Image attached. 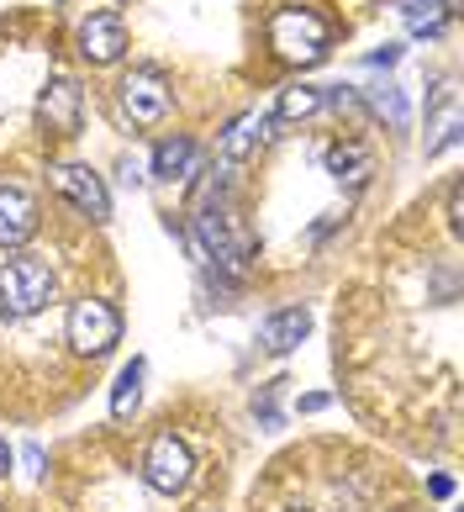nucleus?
Masks as SVG:
<instances>
[{"label":"nucleus","instance_id":"ddd939ff","mask_svg":"<svg viewBox=\"0 0 464 512\" xmlns=\"http://www.w3.org/2000/svg\"><path fill=\"white\" fill-rule=\"evenodd\" d=\"M196 143H190V138H164L159 148H153V175H159V180H190V175H196Z\"/></svg>","mask_w":464,"mask_h":512},{"label":"nucleus","instance_id":"f03ea898","mask_svg":"<svg viewBox=\"0 0 464 512\" xmlns=\"http://www.w3.org/2000/svg\"><path fill=\"white\" fill-rule=\"evenodd\" d=\"M53 301V270L43 259H6L0 264V317H32Z\"/></svg>","mask_w":464,"mask_h":512},{"label":"nucleus","instance_id":"a211bd4d","mask_svg":"<svg viewBox=\"0 0 464 512\" xmlns=\"http://www.w3.org/2000/svg\"><path fill=\"white\" fill-rule=\"evenodd\" d=\"M22 465H27V476H43V465H48L43 444H27V449H22Z\"/></svg>","mask_w":464,"mask_h":512},{"label":"nucleus","instance_id":"aec40b11","mask_svg":"<svg viewBox=\"0 0 464 512\" xmlns=\"http://www.w3.org/2000/svg\"><path fill=\"white\" fill-rule=\"evenodd\" d=\"M11 470V449H6V439H0V476Z\"/></svg>","mask_w":464,"mask_h":512},{"label":"nucleus","instance_id":"6ab92c4d","mask_svg":"<svg viewBox=\"0 0 464 512\" xmlns=\"http://www.w3.org/2000/svg\"><path fill=\"white\" fill-rule=\"evenodd\" d=\"M396 59H401V48H396V43H385L380 53H370V64H380V69H391Z\"/></svg>","mask_w":464,"mask_h":512},{"label":"nucleus","instance_id":"2eb2a0df","mask_svg":"<svg viewBox=\"0 0 464 512\" xmlns=\"http://www.w3.org/2000/svg\"><path fill=\"white\" fill-rule=\"evenodd\" d=\"M401 16H406V27H412V37H438L443 22H449V11H443L438 0H401Z\"/></svg>","mask_w":464,"mask_h":512},{"label":"nucleus","instance_id":"20e7f679","mask_svg":"<svg viewBox=\"0 0 464 512\" xmlns=\"http://www.w3.org/2000/svg\"><path fill=\"white\" fill-rule=\"evenodd\" d=\"M116 338H122V317H116L111 301L85 296V301H74V307H69V349L74 354L95 359V354H106Z\"/></svg>","mask_w":464,"mask_h":512},{"label":"nucleus","instance_id":"f8f14e48","mask_svg":"<svg viewBox=\"0 0 464 512\" xmlns=\"http://www.w3.org/2000/svg\"><path fill=\"white\" fill-rule=\"evenodd\" d=\"M269 127H275V117H264V111H248V117H238V122L222 132V159H227V164L248 159V154H254V148L269 138Z\"/></svg>","mask_w":464,"mask_h":512},{"label":"nucleus","instance_id":"5701e85b","mask_svg":"<svg viewBox=\"0 0 464 512\" xmlns=\"http://www.w3.org/2000/svg\"><path fill=\"white\" fill-rule=\"evenodd\" d=\"M206 512H211V507H206Z\"/></svg>","mask_w":464,"mask_h":512},{"label":"nucleus","instance_id":"6e6552de","mask_svg":"<svg viewBox=\"0 0 464 512\" xmlns=\"http://www.w3.org/2000/svg\"><path fill=\"white\" fill-rule=\"evenodd\" d=\"M37 233V201L22 185H0V249H16Z\"/></svg>","mask_w":464,"mask_h":512},{"label":"nucleus","instance_id":"0eeeda50","mask_svg":"<svg viewBox=\"0 0 464 512\" xmlns=\"http://www.w3.org/2000/svg\"><path fill=\"white\" fill-rule=\"evenodd\" d=\"M122 48H127V27H122L116 11H95V16L80 22V53L90 64H116Z\"/></svg>","mask_w":464,"mask_h":512},{"label":"nucleus","instance_id":"1a4fd4ad","mask_svg":"<svg viewBox=\"0 0 464 512\" xmlns=\"http://www.w3.org/2000/svg\"><path fill=\"white\" fill-rule=\"evenodd\" d=\"M80 85L69 80V74H58V80L43 90V101H37V117H43L53 132H74L80 127Z\"/></svg>","mask_w":464,"mask_h":512},{"label":"nucleus","instance_id":"9d476101","mask_svg":"<svg viewBox=\"0 0 464 512\" xmlns=\"http://www.w3.org/2000/svg\"><path fill=\"white\" fill-rule=\"evenodd\" d=\"M306 333H312V312H306V307H285V312H275V317L259 322V349L290 354Z\"/></svg>","mask_w":464,"mask_h":512},{"label":"nucleus","instance_id":"dca6fc26","mask_svg":"<svg viewBox=\"0 0 464 512\" xmlns=\"http://www.w3.org/2000/svg\"><path fill=\"white\" fill-rule=\"evenodd\" d=\"M312 111H322V90H312V85H290L285 96H280V106H275V122H306Z\"/></svg>","mask_w":464,"mask_h":512},{"label":"nucleus","instance_id":"423d86ee","mask_svg":"<svg viewBox=\"0 0 464 512\" xmlns=\"http://www.w3.org/2000/svg\"><path fill=\"white\" fill-rule=\"evenodd\" d=\"M122 111L138 127H153V122H164V111H169V90H164V74L159 69H132L127 80H122Z\"/></svg>","mask_w":464,"mask_h":512},{"label":"nucleus","instance_id":"7ed1b4c3","mask_svg":"<svg viewBox=\"0 0 464 512\" xmlns=\"http://www.w3.org/2000/svg\"><path fill=\"white\" fill-rule=\"evenodd\" d=\"M190 476H196L190 444L180 439V433H159V439L148 444V454H143V481L159 491V497H180V491L190 486Z\"/></svg>","mask_w":464,"mask_h":512},{"label":"nucleus","instance_id":"9b49d317","mask_svg":"<svg viewBox=\"0 0 464 512\" xmlns=\"http://www.w3.org/2000/svg\"><path fill=\"white\" fill-rule=\"evenodd\" d=\"M327 175H333L338 185H348V191H359V185L375 175L370 148H364V143H333V148H327Z\"/></svg>","mask_w":464,"mask_h":512},{"label":"nucleus","instance_id":"39448f33","mask_svg":"<svg viewBox=\"0 0 464 512\" xmlns=\"http://www.w3.org/2000/svg\"><path fill=\"white\" fill-rule=\"evenodd\" d=\"M53 191L74 201L90 222H106L111 217V196H106V180L95 175L90 164H53Z\"/></svg>","mask_w":464,"mask_h":512},{"label":"nucleus","instance_id":"4468645a","mask_svg":"<svg viewBox=\"0 0 464 512\" xmlns=\"http://www.w3.org/2000/svg\"><path fill=\"white\" fill-rule=\"evenodd\" d=\"M143 375H148L143 359L122 365V375H116V386H111V412H116V417H127L132 407H138V396H143Z\"/></svg>","mask_w":464,"mask_h":512},{"label":"nucleus","instance_id":"f257e3e1","mask_svg":"<svg viewBox=\"0 0 464 512\" xmlns=\"http://www.w3.org/2000/svg\"><path fill=\"white\" fill-rule=\"evenodd\" d=\"M327 37H333L327 22L312 6H301V0H290V6H280L269 16V48H275L285 64H317L327 53Z\"/></svg>","mask_w":464,"mask_h":512},{"label":"nucleus","instance_id":"4be33fe9","mask_svg":"<svg viewBox=\"0 0 464 512\" xmlns=\"http://www.w3.org/2000/svg\"><path fill=\"white\" fill-rule=\"evenodd\" d=\"M290 512H306V507H290Z\"/></svg>","mask_w":464,"mask_h":512},{"label":"nucleus","instance_id":"f3484780","mask_svg":"<svg viewBox=\"0 0 464 512\" xmlns=\"http://www.w3.org/2000/svg\"><path fill=\"white\" fill-rule=\"evenodd\" d=\"M370 111H375V117H385L391 127H406V122H412V106H406V96H401L396 85L370 90Z\"/></svg>","mask_w":464,"mask_h":512},{"label":"nucleus","instance_id":"412c9836","mask_svg":"<svg viewBox=\"0 0 464 512\" xmlns=\"http://www.w3.org/2000/svg\"><path fill=\"white\" fill-rule=\"evenodd\" d=\"M438 6H443V11H459V0H438Z\"/></svg>","mask_w":464,"mask_h":512}]
</instances>
